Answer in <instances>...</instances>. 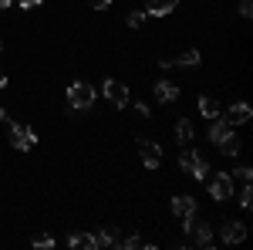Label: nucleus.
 Instances as JSON below:
<instances>
[{
	"label": "nucleus",
	"mask_w": 253,
	"mask_h": 250,
	"mask_svg": "<svg viewBox=\"0 0 253 250\" xmlns=\"http://www.w3.org/2000/svg\"><path fill=\"white\" fill-rule=\"evenodd\" d=\"M175 7H179V0H149V3H145V14H152V17H166V14H172Z\"/></svg>",
	"instance_id": "obj_10"
},
{
	"label": "nucleus",
	"mask_w": 253,
	"mask_h": 250,
	"mask_svg": "<svg viewBox=\"0 0 253 250\" xmlns=\"http://www.w3.org/2000/svg\"><path fill=\"white\" fill-rule=\"evenodd\" d=\"M179 166L186 169V173L193 176V179H206V173H210V166H206V159L199 152H193V149H186V152L179 155Z\"/></svg>",
	"instance_id": "obj_2"
},
{
	"label": "nucleus",
	"mask_w": 253,
	"mask_h": 250,
	"mask_svg": "<svg viewBox=\"0 0 253 250\" xmlns=\"http://www.w3.org/2000/svg\"><path fill=\"white\" fill-rule=\"evenodd\" d=\"M3 118H7V112H3V105H0V122H3Z\"/></svg>",
	"instance_id": "obj_28"
},
{
	"label": "nucleus",
	"mask_w": 253,
	"mask_h": 250,
	"mask_svg": "<svg viewBox=\"0 0 253 250\" xmlns=\"http://www.w3.org/2000/svg\"><path fill=\"white\" fill-rule=\"evenodd\" d=\"M210 196H213L216 203L233 200V176L230 173H216L213 179H210Z\"/></svg>",
	"instance_id": "obj_3"
},
{
	"label": "nucleus",
	"mask_w": 253,
	"mask_h": 250,
	"mask_svg": "<svg viewBox=\"0 0 253 250\" xmlns=\"http://www.w3.org/2000/svg\"><path fill=\"white\" fill-rule=\"evenodd\" d=\"M142 20H145V10H132L128 14V27H142Z\"/></svg>",
	"instance_id": "obj_20"
},
{
	"label": "nucleus",
	"mask_w": 253,
	"mask_h": 250,
	"mask_svg": "<svg viewBox=\"0 0 253 250\" xmlns=\"http://www.w3.org/2000/svg\"><path fill=\"white\" fill-rule=\"evenodd\" d=\"M250 115H253V108L247 105V101H236V105H230V125H243V122H250Z\"/></svg>",
	"instance_id": "obj_11"
},
{
	"label": "nucleus",
	"mask_w": 253,
	"mask_h": 250,
	"mask_svg": "<svg viewBox=\"0 0 253 250\" xmlns=\"http://www.w3.org/2000/svg\"><path fill=\"white\" fill-rule=\"evenodd\" d=\"M216 146H219V152H223V155H236V152H240V139H236L233 132L223 135V139H219Z\"/></svg>",
	"instance_id": "obj_16"
},
{
	"label": "nucleus",
	"mask_w": 253,
	"mask_h": 250,
	"mask_svg": "<svg viewBox=\"0 0 253 250\" xmlns=\"http://www.w3.org/2000/svg\"><path fill=\"white\" fill-rule=\"evenodd\" d=\"M172 213L179 216V220H189V216L196 213V200L193 196H175L172 200Z\"/></svg>",
	"instance_id": "obj_9"
},
{
	"label": "nucleus",
	"mask_w": 253,
	"mask_h": 250,
	"mask_svg": "<svg viewBox=\"0 0 253 250\" xmlns=\"http://www.w3.org/2000/svg\"><path fill=\"white\" fill-rule=\"evenodd\" d=\"M182 223H186L182 230L189 233V237H193V240L199 244V247H210V244H213V230H210V223H203V220H196V213L189 216V220H182Z\"/></svg>",
	"instance_id": "obj_4"
},
{
	"label": "nucleus",
	"mask_w": 253,
	"mask_h": 250,
	"mask_svg": "<svg viewBox=\"0 0 253 250\" xmlns=\"http://www.w3.org/2000/svg\"><path fill=\"white\" fill-rule=\"evenodd\" d=\"M10 3H14V0H0V10H7V7H10Z\"/></svg>",
	"instance_id": "obj_26"
},
{
	"label": "nucleus",
	"mask_w": 253,
	"mask_h": 250,
	"mask_svg": "<svg viewBox=\"0 0 253 250\" xmlns=\"http://www.w3.org/2000/svg\"><path fill=\"white\" fill-rule=\"evenodd\" d=\"M34 142H38V135L31 132L27 125H10V146H14V149L27 152V149H31Z\"/></svg>",
	"instance_id": "obj_6"
},
{
	"label": "nucleus",
	"mask_w": 253,
	"mask_h": 250,
	"mask_svg": "<svg viewBox=\"0 0 253 250\" xmlns=\"http://www.w3.org/2000/svg\"><path fill=\"white\" fill-rule=\"evenodd\" d=\"M172 64H182V68H196V64H199V51H196V48H189V51H182V54H179Z\"/></svg>",
	"instance_id": "obj_18"
},
{
	"label": "nucleus",
	"mask_w": 253,
	"mask_h": 250,
	"mask_svg": "<svg viewBox=\"0 0 253 250\" xmlns=\"http://www.w3.org/2000/svg\"><path fill=\"white\" fill-rule=\"evenodd\" d=\"M105 95H108V101H112L115 108H125V105H128V88H125L122 81H115V78L105 81Z\"/></svg>",
	"instance_id": "obj_7"
},
{
	"label": "nucleus",
	"mask_w": 253,
	"mask_h": 250,
	"mask_svg": "<svg viewBox=\"0 0 253 250\" xmlns=\"http://www.w3.org/2000/svg\"><path fill=\"white\" fill-rule=\"evenodd\" d=\"M250 14H253V3H250V0H243V3H240V17L247 20Z\"/></svg>",
	"instance_id": "obj_23"
},
{
	"label": "nucleus",
	"mask_w": 253,
	"mask_h": 250,
	"mask_svg": "<svg viewBox=\"0 0 253 250\" xmlns=\"http://www.w3.org/2000/svg\"><path fill=\"white\" fill-rule=\"evenodd\" d=\"M0 88H7V75L3 71H0Z\"/></svg>",
	"instance_id": "obj_27"
},
{
	"label": "nucleus",
	"mask_w": 253,
	"mask_h": 250,
	"mask_svg": "<svg viewBox=\"0 0 253 250\" xmlns=\"http://www.w3.org/2000/svg\"><path fill=\"white\" fill-rule=\"evenodd\" d=\"M236 203H240L243 210H250V206H253V190H250V186H243V190H240V196H236Z\"/></svg>",
	"instance_id": "obj_19"
},
{
	"label": "nucleus",
	"mask_w": 253,
	"mask_h": 250,
	"mask_svg": "<svg viewBox=\"0 0 253 250\" xmlns=\"http://www.w3.org/2000/svg\"><path fill=\"white\" fill-rule=\"evenodd\" d=\"M84 3H88L91 10H108V7H112V0H84Z\"/></svg>",
	"instance_id": "obj_21"
},
{
	"label": "nucleus",
	"mask_w": 253,
	"mask_h": 250,
	"mask_svg": "<svg viewBox=\"0 0 253 250\" xmlns=\"http://www.w3.org/2000/svg\"><path fill=\"white\" fill-rule=\"evenodd\" d=\"M41 3H44V0H20V7H24V10H31V7H41Z\"/></svg>",
	"instance_id": "obj_25"
},
{
	"label": "nucleus",
	"mask_w": 253,
	"mask_h": 250,
	"mask_svg": "<svg viewBox=\"0 0 253 250\" xmlns=\"http://www.w3.org/2000/svg\"><path fill=\"white\" fill-rule=\"evenodd\" d=\"M230 132H233V125H230L226 118L216 115V118H213V125H210V142H219L223 135H230Z\"/></svg>",
	"instance_id": "obj_14"
},
{
	"label": "nucleus",
	"mask_w": 253,
	"mask_h": 250,
	"mask_svg": "<svg viewBox=\"0 0 253 250\" xmlns=\"http://www.w3.org/2000/svg\"><path fill=\"white\" fill-rule=\"evenodd\" d=\"M236 179H243V183H250V176H253V169H250V166H240V169H236Z\"/></svg>",
	"instance_id": "obj_22"
},
{
	"label": "nucleus",
	"mask_w": 253,
	"mask_h": 250,
	"mask_svg": "<svg viewBox=\"0 0 253 250\" xmlns=\"http://www.w3.org/2000/svg\"><path fill=\"white\" fill-rule=\"evenodd\" d=\"M156 98H159V101H166V105L175 101V98H179V85H172V81H159V85H156Z\"/></svg>",
	"instance_id": "obj_13"
},
{
	"label": "nucleus",
	"mask_w": 253,
	"mask_h": 250,
	"mask_svg": "<svg viewBox=\"0 0 253 250\" xmlns=\"http://www.w3.org/2000/svg\"><path fill=\"white\" fill-rule=\"evenodd\" d=\"M138 155H142V166H145V169H159V162H162V146L152 142V139H142V142H138Z\"/></svg>",
	"instance_id": "obj_5"
},
{
	"label": "nucleus",
	"mask_w": 253,
	"mask_h": 250,
	"mask_svg": "<svg viewBox=\"0 0 253 250\" xmlns=\"http://www.w3.org/2000/svg\"><path fill=\"white\" fill-rule=\"evenodd\" d=\"M243 240H247V227L240 220H230L223 227V244H243Z\"/></svg>",
	"instance_id": "obj_8"
},
{
	"label": "nucleus",
	"mask_w": 253,
	"mask_h": 250,
	"mask_svg": "<svg viewBox=\"0 0 253 250\" xmlns=\"http://www.w3.org/2000/svg\"><path fill=\"white\" fill-rule=\"evenodd\" d=\"M68 247L95 250V247H98V237H95V233H71V237H68Z\"/></svg>",
	"instance_id": "obj_12"
},
{
	"label": "nucleus",
	"mask_w": 253,
	"mask_h": 250,
	"mask_svg": "<svg viewBox=\"0 0 253 250\" xmlns=\"http://www.w3.org/2000/svg\"><path fill=\"white\" fill-rule=\"evenodd\" d=\"M199 115H203V118H216V115H219V101L203 95V98H199Z\"/></svg>",
	"instance_id": "obj_15"
},
{
	"label": "nucleus",
	"mask_w": 253,
	"mask_h": 250,
	"mask_svg": "<svg viewBox=\"0 0 253 250\" xmlns=\"http://www.w3.org/2000/svg\"><path fill=\"white\" fill-rule=\"evenodd\" d=\"M34 247H54V240L44 233V237H38V240H34Z\"/></svg>",
	"instance_id": "obj_24"
},
{
	"label": "nucleus",
	"mask_w": 253,
	"mask_h": 250,
	"mask_svg": "<svg viewBox=\"0 0 253 250\" xmlns=\"http://www.w3.org/2000/svg\"><path fill=\"white\" fill-rule=\"evenodd\" d=\"M68 105L71 108H91L95 105V88L88 81H71L68 88Z\"/></svg>",
	"instance_id": "obj_1"
},
{
	"label": "nucleus",
	"mask_w": 253,
	"mask_h": 250,
	"mask_svg": "<svg viewBox=\"0 0 253 250\" xmlns=\"http://www.w3.org/2000/svg\"><path fill=\"white\" fill-rule=\"evenodd\" d=\"M175 139H179L182 146L193 142V125H189V118H179V122H175Z\"/></svg>",
	"instance_id": "obj_17"
}]
</instances>
